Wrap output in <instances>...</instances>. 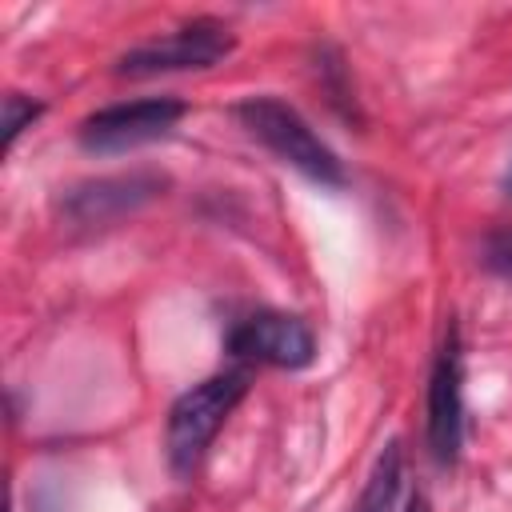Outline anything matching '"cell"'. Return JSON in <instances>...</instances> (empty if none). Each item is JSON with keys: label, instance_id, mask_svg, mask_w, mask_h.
<instances>
[{"label": "cell", "instance_id": "cell-5", "mask_svg": "<svg viewBox=\"0 0 512 512\" xmlns=\"http://www.w3.org/2000/svg\"><path fill=\"white\" fill-rule=\"evenodd\" d=\"M460 444H464V360H460L456 324H448L428 376V448L436 464L452 468L460 460Z\"/></svg>", "mask_w": 512, "mask_h": 512}, {"label": "cell", "instance_id": "cell-3", "mask_svg": "<svg viewBox=\"0 0 512 512\" xmlns=\"http://www.w3.org/2000/svg\"><path fill=\"white\" fill-rule=\"evenodd\" d=\"M232 32L220 20H192L160 40L136 44L116 60V76H160V72H192V68H212L232 52Z\"/></svg>", "mask_w": 512, "mask_h": 512}, {"label": "cell", "instance_id": "cell-6", "mask_svg": "<svg viewBox=\"0 0 512 512\" xmlns=\"http://www.w3.org/2000/svg\"><path fill=\"white\" fill-rule=\"evenodd\" d=\"M228 352L236 360H256V364H272V368H304L316 356V336L300 316L252 312L232 324Z\"/></svg>", "mask_w": 512, "mask_h": 512}, {"label": "cell", "instance_id": "cell-8", "mask_svg": "<svg viewBox=\"0 0 512 512\" xmlns=\"http://www.w3.org/2000/svg\"><path fill=\"white\" fill-rule=\"evenodd\" d=\"M400 464H404V452H400V440H388L384 452L376 456L372 464V476L356 500V512H388L396 492H400Z\"/></svg>", "mask_w": 512, "mask_h": 512}, {"label": "cell", "instance_id": "cell-7", "mask_svg": "<svg viewBox=\"0 0 512 512\" xmlns=\"http://www.w3.org/2000/svg\"><path fill=\"white\" fill-rule=\"evenodd\" d=\"M164 176L156 172H128V176H100L88 184H76L64 196V212L76 224H108L120 220L124 212L144 208L148 200H156L164 192Z\"/></svg>", "mask_w": 512, "mask_h": 512}, {"label": "cell", "instance_id": "cell-9", "mask_svg": "<svg viewBox=\"0 0 512 512\" xmlns=\"http://www.w3.org/2000/svg\"><path fill=\"white\" fill-rule=\"evenodd\" d=\"M40 112H44V104L24 100L20 92H8V96H4V152L16 144V136H20Z\"/></svg>", "mask_w": 512, "mask_h": 512}, {"label": "cell", "instance_id": "cell-2", "mask_svg": "<svg viewBox=\"0 0 512 512\" xmlns=\"http://www.w3.org/2000/svg\"><path fill=\"white\" fill-rule=\"evenodd\" d=\"M236 116L248 128V136H256L272 156H280L308 180L328 184V188L344 184V168H340L336 152L312 132V124L292 104H284L276 96H248L236 104Z\"/></svg>", "mask_w": 512, "mask_h": 512}, {"label": "cell", "instance_id": "cell-1", "mask_svg": "<svg viewBox=\"0 0 512 512\" xmlns=\"http://www.w3.org/2000/svg\"><path fill=\"white\" fill-rule=\"evenodd\" d=\"M248 392V372L232 368V372H216L208 380H200L196 388H188L172 408H168V428H164V448H168V464L176 476H188L208 444L216 440V432L224 428V420L236 412V404Z\"/></svg>", "mask_w": 512, "mask_h": 512}, {"label": "cell", "instance_id": "cell-12", "mask_svg": "<svg viewBox=\"0 0 512 512\" xmlns=\"http://www.w3.org/2000/svg\"><path fill=\"white\" fill-rule=\"evenodd\" d=\"M504 188H508V192H512V168H508V176H504Z\"/></svg>", "mask_w": 512, "mask_h": 512}, {"label": "cell", "instance_id": "cell-10", "mask_svg": "<svg viewBox=\"0 0 512 512\" xmlns=\"http://www.w3.org/2000/svg\"><path fill=\"white\" fill-rule=\"evenodd\" d=\"M480 260H484V268H488L492 276L512 280V228L488 232V240H484V248H480Z\"/></svg>", "mask_w": 512, "mask_h": 512}, {"label": "cell", "instance_id": "cell-11", "mask_svg": "<svg viewBox=\"0 0 512 512\" xmlns=\"http://www.w3.org/2000/svg\"><path fill=\"white\" fill-rule=\"evenodd\" d=\"M404 512H432V504H428V496H424V492H412Z\"/></svg>", "mask_w": 512, "mask_h": 512}, {"label": "cell", "instance_id": "cell-4", "mask_svg": "<svg viewBox=\"0 0 512 512\" xmlns=\"http://www.w3.org/2000/svg\"><path fill=\"white\" fill-rule=\"evenodd\" d=\"M184 116V104L172 96H148V100H128L100 108L84 116L80 124V144L88 152H128L148 140L168 136Z\"/></svg>", "mask_w": 512, "mask_h": 512}]
</instances>
